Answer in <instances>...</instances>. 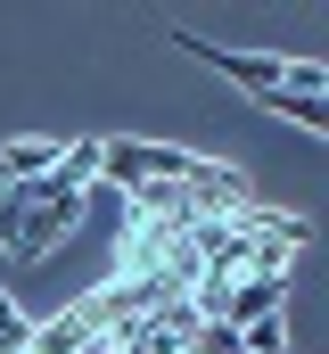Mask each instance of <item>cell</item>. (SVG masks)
<instances>
[{"label": "cell", "mask_w": 329, "mask_h": 354, "mask_svg": "<svg viewBox=\"0 0 329 354\" xmlns=\"http://www.w3.org/2000/svg\"><path fill=\"white\" fill-rule=\"evenodd\" d=\"M173 50H189L198 66L231 75V83H239V91H255V99H272V91L329 99V66H321V58H247V50H214V41H189V33H173Z\"/></svg>", "instance_id": "cell-1"}, {"label": "cell", "mask_w": 329, "mask_h": 354, "mask_svg": "<svg viewBox=\"0 0 329 354\" xmlns=\"http://www.w3.org/2000/svg\"><path fill=\"white\" fill-rule=\"evenodd\" d=\"M99 174L115 189H140V181H189L198 157L189 149H164V140H99Z\"/></svg>", "instance_id": "cell-2"}, {"label": "cell", "mask_w": 329, "mask_h": 354, "mask_svg": "<svg viewBox=\"0 0 329 354\" xmlns=\"http://www.w3.org/2000/svg\"><path fill=\"white\" fill-rule=\"evenodd\" d=\"M272 313H288V280H263L255 272V280H231L223 288V313L214 322L223 330H247V322H272Z\"/></svg>", "instance_id": "cell-3"}, {"label": "cell", "mask_w": 329, "mask_h": 354, "mask_svg": "<svg viewBox=\"0 0 329 354\" xmlns=\"http://www.w3.org/2000/svg\"><path fill=\"white\" fill-rule=\"evenodd\" d=\"M58 157H66V149L41 140V132H33V140H0V181H41V174H58Z\"/></svg>", "instance_id": "cell-4"}, {"label": "cell", "mask_w": 329, "mask_h": 354, "mask_svg": "<svg viewBox=\"0 0 329 354\" xmlns=\"http://www.w3.org/2000/svg\"><path fill=\"white\" fill-rule=\"evenodd\" d=\"M263 115H288V124H305V132H329V99H305V91H272Z\"/></svg>", "instance_id": "cell-5"}, {"label": "cell", "mask_w": 329, "mask_h": 354, "mask_svg": "<svg viewBox=\"0 0 329 354\" xmlns=\"http://www.w3.org/2000/svg\"><path fill=\"white\" fill-rule=\"evenodd\" d=\"M239 354H288V313H272V322H247V330H239Z\"/></svg>", "instance_id": "cell-6"}, {"label": "cell", "mask_w": 329, "mask_h": 354, "mask_svg": "<svg viewBox=\"0 0 329 354\" xmlns=\"http://www.w3.org/2000/svg\"><path fill=\"white\" fill-rule=\"evenodd\" d=\"M25 346H33V313L0 305V354H25Z\"/></svg>", "instance_id": "cell-7"}, {"label": "cell", "mask_w": 329, "mask_h": 354, "mask_svg": "<svg viewBox=\"0 0 329 354\" xmlns=\"http://www.w3.org/2000/svg\"><path fill=\"white\" fill-rule=\"evenodd\" d=\"M91 354H115V346H91Z\"/></svg>", "instance_id": "cell-8"}, {"label": "cell", "mask_w": 329, "mask_h": 354, "mask_svg": "<svg viewBox=\"0 0 329 354\" xmlns=\"http://www.w3.org/2000/svg\"><path fill=\"white\" fill-rule=\"evenodd\" d=\"M0 305H8V288H0Z\"/></svg>", "instance_id": "cell-9"}]
</instances>
